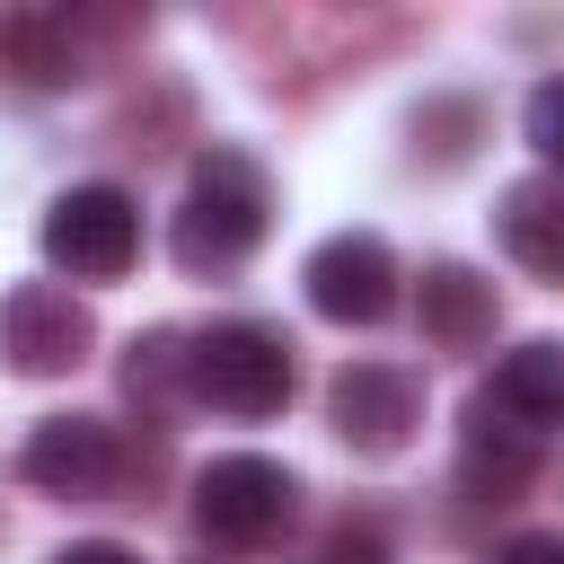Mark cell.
I'll return each instance as SVG.
<instances>
[{"mask_svg":"<svg viewBox=\"0 0 564 564\" xmlns=\"http://www.w3.org/2000/svg\"><path fill=\"white\" fill-rule=\"evenodd\" d=\"M476 397H485L502 423H520L529 441L555 432V423H564V344H555V335H529L520 352L494 361V379H485Z\"/></svg>","mask_w":564,"mask_h":564,"instance_id":"cell-12","label":"cell"},{"mask_svg":"<svg viewBox=\"0 0 564 564\" xmlns=\"http://www.w3.org/2000/svg\"><path fill=\"white\" fill-rule=\"evenodd\" d=\"M0 62H9L26 88H70V79H79V53H70V18L18 9V18L0 26Z\"/></svg>","mask_w":564,"mask_h":564,"instance_id":"cell-13","label":"cell"},{"mask_svg":"<svg viewBox=\"0 0 564 564\" xmlns=\"http://www.w3.org/2000/svg\"><path fill=\"white\" fill-rule=\"evenodd\" d=\"M308 564H397V555H388V538H379L370 520H335V529L317 538Z\"/></svg>","mask_w":564,"mask_h":564,"instance_id":"cell-16","label":"cell"},{"mask_svg":"<svg viewBox=\"0 0 564 564\" xmlns=\"http://www.w3.org/2000/svg\"><path fill=\"white\" fill-rule=\"evenodd\" d=\"M291 502H300L291 467H273L256 449H229V458H212L194 476V529L212 546H273L291 529Z\"/></svg>","mask_w":564,"mask_h":564,"instance_id":"cell-4","label":"cell"},{"mask_svg":"<svg viewBox=\"0 0 564 564\" xmlns=\"http://www.w3.org/2000/svg\"><path fill=\"white\" fill-rule=\"evenodd\" d=\"M53 564H141V555H132V546H115V538H70Z\"/></svg>","mask_w":564,"mask_h":564,"instance_id":"cell-18","label":"cell"},{"mask_svg":"<svg viewBox=\"0 0 564 564\" xmlns=\"http://www.w3.org/2000/svg\"><path fill=\"white\" fill-rule=\"evenodd\" d=\"M185 397H203L238 423L282 414L291 405V335L264 317H220V326L185 335Z\"/></svg>","mask_w":564,"mask_h":564,"instance_id":"cell-2","label":"cell"},{"mask_svg":"<svg viewBox=\"0 0 564 564\" xmlns=\"http://www.w3.org/2000/svg\"><path fill=\"white\" fill-rule=\"evenodd\" d=\"M494 564H564V538H538V529H529V538H502Z\"/></svg>","mask_w":564,"mask_h":564,"instance_id":"cell-17","label":"cell"},{"mask_svg":"<svg viewBox=\"0 0 564 564\" xmlns=\"http://www.w3.org/2000/svg\"><path fill=\"white\" fill-rule=\"evenodd\" d=\"M494 238L520 273L564 291V176H511L494 203Z\"/></svg>","mask_w":564,"mask_h":564,"instance_id":"cell-11","label":"cell"},{"mask_svg":"<svg viewBox=\"0 0 564 564\" xmlns=\"http://www.w3.org/2000/svg\"><path fill=\"white\" fill-rule=\"evenodd\" d=\"M264 220H273V185H264V167H256L247 150L212 141V150L185 167V203H176L167 247H176L185 273H229V264L256 256Z\"/></svg>","mask_w":564,"mask_h":564,"instance_id":"cell-1","label":"cell"},{"mask_svg":"<svg viewBox=\"0 0 564 564\" xmlns=\"http://www.w3.org/2000/svg\"><path fill=\"white\" fill-rule=\"evenodd\" d=\"M18 476H26L35 494L97 502V494H115V476H123V441H115V423H97V414H44V423L26 432V449H18Z\"/></svg>","mask_w":564,"mask_h":564,"instance_id":"cell-8","label":"cell"},{"mask_svg":"<svg viewBox=\"0 0 564 564\" xmlns=\"http://www.w3.org/2000/svg\"><path fill=\"white\" fill-rule=\"evenodd\" d=\"M300 282H308V308L335 317V326H379V317L397 308V256H388L379 229H335V238H317L308 264H300Z\"/></svg>","mask_w":564,"mask_h":564,"instance_id":"cell-7","label":"cell"},{"mask_svg":"<svg viewBox=\"0 0 564 564\" xmlns=\"http://www.w3.org/2000/svg\"><path fill=\"white\" fill-rule=\"evenodd\" d=\"M414 317H423V344L432 352H476V344H494V326H502V300H494V282L476 273V264H423V282H414Z\"/></svg>","mask_w":564,"mask_h":564,"instance_id":"cell-9","label":"cell"},{"mask_svg":"<svg viewBox=\"0 0 564 564\" xmlns=\"http://www.w3.org/2000/svg\"><path fill=\"white\" fill-rule=\"evenodd\" d=\"M44 264L70 282H123L141 256V203L123 185H70L44 203Z\"/></svg>","mask_w":564,"mask_h":564,"instance_id":"cell-3","label":"cell"},{"mask_svg":"<svg viewBox=\"0 0 564 564\" xmlns=\"http://www.w3.org/2000/svg\"><path fill=\"white\" fill-rule=\"evenodd\" d=\"M123 388H132L141 405H176V397H185V335H176V326H159V335H132Z\"/></svg>","mask_w":564,"mask_h":564,"instance_id":"cell-14","label":"cell"},{"mask_svg":"<svg viewBox=\"0 0 564 564\" xmlns=\"http://www.w3.org/2000/svg\"><path fill=\"white\" fill-rule=\"evenodd\" d=\"M538 476V441L520 423H502L485 397H467V423H458V485L467 502H520Z\"/></svg>","mask_w":564,"mask_h":564,"instance_id":"cell-10","label":"cell"},{"mask_svg":"<svg viewBox=\"0 0 564 564\" xmlns=\"http://www.w3.org/2000/svg\"><path fill=\"white\" fill-rule=\"evenodd\" d=\"M326 423H335L344 449L388 458V449H405L414 423H423V379H414L405 361H344V370L326 379Z\"/></svg>","mask_w":564,"mask_h":564,"instance_id":"cell-6","label":"cell"},{"mask_svg":"<svg viewBox=\"0 0 564 564\" xmlns=\"http://www.w3.org/2000/svg\"><path fill=\"white\" fill-rule=\"evenodd\" d=\"M88 344H97V317L79 291H62V282H9L0 291V352L18 379H62L88 361Z\"/></svg>","mask_w":564,"mask_h":564,"instance_id":"cell-5","label":"cell"},{"mask_svg":"<svg viewBox=\"0 0 564 564\" xmlns=\"http://www.w3.org/2000/svg\"><path fill=\"white\" fill-rule=\"evenodd\" d=\"M520 123H529V141H538V159H555V167H564V70L529 88V106H520Z\"/></svg>","mask_w":564,"mask_h":564,"instance_id":"cell-15","label":"cell"}]
</instances>
